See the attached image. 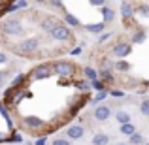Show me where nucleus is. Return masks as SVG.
Instances as JSON below:
<instances>
[{"instance_id": "obj_12", "label": "nucleus", "mask_w": 149, "mask_h": 145, "mask_svg": "<svg viewBox=\"0 0 149 145\" xmlns=\"http://www.w3.org/2000/svg\"><path fill=\"white\" fill-rule=\"evenodd\" d=\"M132 11H134V8H132V4H130V2H123V4H121V13H123V17H125V19L130 17Z\"/></svg>"}, {"instance_id": "obj_13", "label": "nucleus", "mask_w": 149, "mask_h": 145, "mask_svg": "<svg viewBox=\"0 0 149 145\" xmlns=\"http://www.w3.org/2000/svg\"><path fill=\"white\" fill-rule=\"evenodd\" d=\"M115 119L119 121L121 124H128V123H130V119H132V117L128 115L127 111H117V113H115Z\"/></svg>"}, {"instance_id": "obj_14", "label": "nucleus", "mask_w": 149, "mask_h": 145, "mask_svg": "<svg viewBox=\"0 0 149 145\" xmlns=\"http://www.w3.org/2000/svg\"><path fill=\"white\" fill-rule=\"evenodd\" d=\"M121 132H123V134H127V136H132V134H134V124H130V123H128V124H121Z\"/></svg>"}, {"instance_id": "obj_30", "label": "nucleus", "mask_w": 149, "mask_h": 145, "mask_svg": "<svg viewBox=\"0 0 149 145\" xmlns=\"http://www.w3.org/2000/svg\"><path fill=\"white\" fill-rule=\"evenodd\" d=\"M111 94L113 96H123V92H121V91H111Z\"/></svg>"}, {"instance_id": "obj_1", "label": "nucleus", "mask_w": 149, "mask_h": 145, "mask_svg": "<svg viewBox=\"0 0 149 145\" xmlns=\"http://www.w3.org/2000/svg\"><path fill=\"white\" fill-rule=\"evenodd\" d=\"M4 30H6L8 34H21L23 32V26L19 21H15V19H10V21H6V25H4Z\"/></svg>"}, {"instance_id": "obj_4", "label": "nucleus", "mask_w": 149, "mask_h": 145, "mask_svg": "<svg viewBox=\"0 0 149 145\" xmlns=\"http://www.w3.org/2000/svg\"><path fill=\"white\" fill-rule=\"evenodd\" d=\"M130 44H117L115 47H113V53L117 55V58H123V57H127V55H130Z\"/></svg>"}, {"instance_id": "obj_26", "label": "nucleus", "mask_w": 149, "mask_h": 145, "mask_svg": "<svg viewBox=\"0 0 149 145\" xmlns=\"http://www.w3.org/2000/svg\"><path fill=\"white\" fill-rule=\"evenodd\" d=\"M104 98H106V91H102V92H98V94H96L95 102H100V100H104Z\"/></svg>"}, {"instance_id": "obj_9", "label": "nucleus", "mask_w": 149, "mask_h": 145, "mask_svg": "<svg viewBox=\"0 0 149 145\" xmlns=\"http://www.w3.org/2000/svg\"><path fill=\"white\" fill-rule=\"evenodd\" d=\"M57 26H58L57 19H51V17H49V19H44V21H42V28L47 30V32H53Z\"/></svg>"}, {"instance_id": "obj_21", "label": "nucleus", "mask_w": 149, "mask_h": 145, "mask_svg": "<svg viewBox=\"0 0 149 145\" xmlns=\"http://www.w3.org/2000/svg\"><path fill=\"white\" fill-rule=\"evenodd\" d=\"M140 13H142L143 17H149V6H146V4H142V6H140Z\"/></svg>"}, {"instance_id": "obj_29", "label": "nucleus", "mask_w": 149, "mask_h": 145, "mask_svg": "<svg viewBox=\"0 0 149 145\" xmlns=\"http://www.w3.org/2000/svg\"><path fill=\"white\" fill-rule=\"evenodd\" d=\"M36 145H45V138H40V139L36 142Z\"/></svg>"}, {"instance_id": "obj_18", "label": "nucleus", "mask_w": 149, "mask_h": 145, "mask_svg": "<svg viewBox=\"0 0 149 145\" xmlns=\"http://www.w3.org/2000/svg\"><path fill=\"white\" fill-rule=\"evenodd\" d=\"M140 111H142V115H149V100H143L142 105H140Z\"/></svg>"}, {"instance_id": "obj_3", "label": "nucleus", "mask_w": 149, "mask_h": 145, "mask_svg": "<svg viewBox=\"0 0 149 145\" xmlns=\"http://www.w3.org/2000/svg\"><path fill=\"white\" fill-rule=\"evenodd\" d=\"M55 72H57L58 76H72L74 66L70 64V62H57V64H55Z\"/></svg>"}, {"instance_id": "obj_31", "label": "nucleus", "mask_w": 149, "mask_h": 145, "mask_svg": "<svg viewBox=\"0 0 149 145\" xmlns=\"http://www.w3.org/2000/svg\"><path fill=\"white\" fill-rule=\"evenodd\" d=\"M0 62H6V55L4 53H0Z\"/></svg>"}, {"instance_id": "obj_32", "label": "nucleus", "mask_w": 149, "mask_h": 145, "mask_svg": "<svg viewBox=\"0 0 149 145\" xmlns=\"http://www.w3.org/2000/svg\"><path fill=\"white\" fill-rule=\"evenodd\" d=\"M117 145H128V143H117Z\"/></svg>"}, {"instance_id": "obj_33", "label": "nucleus", "mask_w": 149, "mask_h": 145, "mask_svg": "<svg viewBox=\"0 0 149 145\" xmlns=\"http://www.w3.org/2000/svg\"><path fill=\"white\" fill-rule=\"evenodd\" d=\"M147 87H149V81H147Z\"/></svg>"}, {"instance_id": "obj_22", "label": "nucleus", "mask_w": 149, "mask_h": 145, "mask_svg": "<svg viewBox=\"0 0 149 145\" xmlns=\"http://www.w3.org/2000/svg\"><path fill=\"white\" fill-rule=\"evenodd\" d=\"M66 21H68V23H70V25H79V21H77V19H76V17H74V15H70V13H68V15H66Z\"/></svg>"}, {"instance_id": "obj_15", "label": "nucleus", "mask_w": 149, "mask_h": 145, "mask_svg": "<svg viewBox=\"0 0 149 145\" xmlns=\"http://www.w3.org/2000/svg\"><path fill=\"white\" fill-rule=\"evenodd\" d=\"M140 143H143L142 134H136V132H134V134L130 136V143H128V145H140Z\"/></svg>"}, {"instance_id": "obj_10", "label": "nucleus", "mask_w": 149, "mask_h": 145, "mask_svg": "<svg viewBox=\"0 0 149 145\" xmlns=\"http://www.w3.org/2000/svg\"><path fill=\"white\" fill-rule=\"evenodd\" d=\"M25 124H26V126H30V128H40L42 124H44V121L38 119V117L30 115V117H26V119H25Z\"/></svg>"}, {"instance_id": "obj_19", "label": "nucleus", "mask_w": 149, "mask_h": 145, "mask_svg": "<svg viewBox=\"0 0 149 145\" xmlns=\"http://www.w3.org/2000/svg\"><path fill=\"white\" fill-rule=\"evenodd\" d=\"M85 76H87L91 81H96V76H98V74H96L93 68H85Z\"/></svg>"}, {"instance_id": "obj_7", "label": "nucleus", "mask_w": 149, "mask_h": 145, "mask_svg": "<svg viewBox=\"0 0 149 145\" xmlns=\"http://www.w3.org/2000/svg\"><path fill=\"white\" fill-rule=\"evenodd\" d=\"M95 119H96V121H106V119H109V108H108V105H98V108L95 109Z\"/></svg>"}, {"instance_id": "obj_27", "label": "nucleus", "mask_w": 149, "mask_h": 145, "mask_svg": "<svg viewBox=\"0 0 149 145\" xmlns=\"http://www.w3.org/2000/svg\"><path fill=\"white\" fill-rule=\"evenodd\" d=\"M77 89H81V91H87V89H89V83H83V81H81V83H77Z\"/></svg>"}, {"instance_id": "obj_34", "label": "nucleus", "mask_w": 149, "mask_h": 145, "mask_svg": "<svg viewBox=\"0 0 149 145\" xmlns=\"http://www.w3.org/2000/svg\"><path fill=\"white\" fill-rule=\"evenodd\" d=\"M147 145H149V143H147Z\"/></svg>"}, {"instance_id": "obj_17", "label": "nucleus", "mask_w": 149, "mask_h": 145, "mask_svg": "<svg viewBox=\"0 0 149 145\" xmlns=\"http://www.w3.org/2000/svg\"><path fill=\"white\" fill-rule=\"evenodd\" d=\"M143 40H146V32H136L134 36H132V42H134V44H142Z\"/></svg>"}, {"instance_id": "obj_5", "label": "nucleus", "mask_w": 149, "mask_h": 145, "mask_svg": "<svg viewBox=\"0 0 149 145\" xmlns=\"http://www.w3.org/2000/svg\"><path fill=\"white\" fill-rule=\"evenodd\" d=\"M38 47V40L36 38H30V40H25V42H21V53H32L34 49Z\"/></svg>"}, {"instance_id": "obj_11", "label": "nucleus", "mask_w": 149, "mask_h": 145, "mask_svg": "<svg viewBox=\"0 0 149 145\" xmlns=\"http://www.w3.org/2000/svg\"><path fill=\"white\" fill-rule=\"evenodd\" d=\"M108 142H109V138H108V134H104V132H98V134L93 136V143L95 145H106Z\"/></svg>"}, {"instance_id": "obj_28", "label": "nucleus", "mask_w": 149, "mask_h": 145, "mask_svg": "<svg viewBox=\"0 0 149 145\" xmlns=\"http://www.w3.org/2000/svg\"><path fill=\"white\" fill-rule=\"evenodd\" d=\"M4 79H6V72H0V85H2Z\"/></svg>"}, {"instance_id": "obj_16", "label": "nucleus", "mask_w": 149, "mask_h": 145, "mask_svg": "<svg viewBox=\"0 0 149 145\" xmlns=\"http://www.w3.org/2000/svg\"><path fill=\"white\" fill-rule=\"evenodd\" d=\"M89 32H102L104 30V23H98V25H87Z\"/></svg>"}, {"instance_id": "obj_2", "label": "nucleus", "mask_w": 149, "mask_h": 145, "mask_svg": "<svg viewBox=\"0 0 149 145\" xmlns=\"http://www.w3.org/2000/svg\"><path fill=\"white\" fill-rule=\"evenodd\" d=\"M51 36H53L55 40H62V42H64V40H68V38H70V28H68V26H64V25H58L57 28L51 32Z\"/></svg>"}, {"instance_id": "obj_8", "label": "nucleus", "mask_w": 149, "mask_h": 145, "mask_svg": "<svg viewBox=\"0 0 149 145\" xmlns=\"http://www.w3.org/2000/svg\"><path fill=\"white\" fill-rule=\"evenodd\" d=\"M51 76V70H49V66H40V68H36L34 70V79H45V77H49Z\"/></svg>"}, {"instance_id": "obj_24", "label": "nucleus", "mask_w": 149, "mask_h": 145, "mask_svg": "<svg viewBox=\"0 0 149 145\" xmlns=\"http://www.w3.org/2000/svg\"><path fill=\"white\" fill-rule=\"evenodd\" d=\"M117 68H119V70H128L130 66H128L127 62H123V60H121V62H117Z\"/></svg>"}, {"instance_id": "obj_25", "label": "nucleus", "mask_w": 149, "mask_h": 145, "mask_svg": "<svg viewBox=\"0 0 149 145\" xmlns=\"http://www.w3.org/2000/svg\"><path fill=\"white\" fill-rule=\"evenodd\" d=\"M53 145H70V142L68 139H55Z\"/></svg>"}, {"instance_id": "obj_20", "label": "nucleus", "mask_w": 149, "mask_h": 145, "mask_svg": "<svg viewBox=\"0 0 149 145\" xmlns=\"http://www.w3.org/2000/svg\"><path fill=\"white\" fill-rule=\"evenodd\" d=\"M113 13H115L113 10H109V8H104V21H111V19H113Z\"/></svg>"}, {"instance_id": "obj_6", "label": "nucleus", "mask_w": 149, "mask_h": 145, "mask_svg": "<svg viewBox=\"0 0 149 145\" xmlns=\"http://www.w3.org/2000/svg\"><path fill=\"white\" fill-rule=\"evenodd\" d=\"M83 134H85V130H83L81 124H72V126L68 128V138L70 139H79Z\"/></svg>"}, {"instance_id": "obj_23", "label": "nucleus", "mask_w": 149, "mask_h": 145, "mask_svg": "<svg viewBox=\"0 0 149 145\" xmlns=\"http://www.w3.org/2000/svg\"><path fill=\"white\" fill-rule=\"evenodd\" d=\"M93 87H95L98 92H102V91H104V83H100V81H93Z\"/></svg>"}]
</instances>
